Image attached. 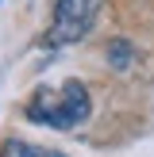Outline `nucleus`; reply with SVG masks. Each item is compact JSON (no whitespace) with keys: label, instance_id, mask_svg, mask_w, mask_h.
I'll return each instance as SVG.
<instances>
[{"label":"nucleus","instance_id":"nucleus-3","mask_svg":"<svg viewBox=\"0 0 154 157\" xmlns=\"http://www.w3.org/2000/svg\"><path fill=\"white\" fill-rule=\"evenodd\" d=\"M104 58H108V65H112L116 73H127V69L139 61V46L131 42V38L116 35V38H108V46H104Z\"/></svg>","mask_w":154,"mask_h":157},{"label":"nucleus","instance_id":"nucleus-2","mask_svg":"<svg viewBox=\"0 0 154 157\" xmlns=\"http://www.w3.org/2000/svg\"><path fill=\"white\" fill-rule=\"evenodd\" d=\"M100 12H104V0H54L50 27H46V46L62 50V46H73L81 38H89Z\"/></svg>","mask_w":154,"mask_h":157},{"label":"nucleus","instance_id":"nucleus-1","mask_svg":"<svg viewBox=\"0 0 154 157\" xmlns=\"http://www.w3.org/2000/svg\"><path fill=\"white\" fill-rule=\"evenodd\" d=\"M23 115L50 130H77L92 115V96L81 81H62L58 88H38L27 100Z\"/></svg>","mask_w":154,"mask_h":157},{"label":"nucleus","instance_id":"nucleus-4","mask_svg":"<svg viewBox=\"0 0 154 157\" xmlns=\"http://www.w3.org/2000/svg\"><path fill=\"white\" fill-rule=\"evenodd\" d=\"M0 157H66L62 150H46V146H35V142H23V138H8L0 146Z\"/></svg>","mask_w":154,"mask_h":157}]
</instances>
